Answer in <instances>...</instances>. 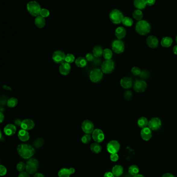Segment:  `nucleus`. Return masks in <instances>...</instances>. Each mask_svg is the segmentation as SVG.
<instances>
[{
    "instance_id": "obj_1",
    "label": "nucleus",
    "mask_w": 177,
    "mask_h": 177,
    "mask_svg": "<svg viewBox=\"0 0 177 177\" xmlns=\"http://www.w3.org/2000/svg\"><path fill=\"white\" fill-rule=\"evenodd\" d=\"M19 155L24 159H30L35 153V150L32 145L28 144H21L17 148Z\"/></svg>"
},
{
    "instance_id": "obj_2",
    "label": "nucleus",
    "mask_w": 177,
    "mask_h": 177,
    "mask_svg": "<svg viewBox=\"0 0 177 177\" xmlns=\"http://www.w3.org/2000/svg\"><path fill=\"white\" fill-rule=\"evenodd\" d=\"M151 26L147 21H139L137 23L135 29L137 33L141 35H145L151 31Z\"/></svg>"
},
{
    "instance_id": "obj_3",
    "label": "nucleus",
    "mask_w": 177,
    "mask_h": 177,
    "mask_svg": "<svg viewBox=\"0 0 177 177\" xmlns=\"http://www.w3.org/2000/svg\"><path fill=\"white\" fill-rule=\"evenodd\" d=\"M27 9L28 13L33 17L39 16L42 8L40 4L36 1H30L27 5Z\"/></svg>"
},
{
    "instance_id": "obj_4",
    "label": "nucleus",
    "mask_w": 177,
    "mask_h": 177,
    "mask_svg": "<svg viewBox=\"0 0 177 177\" xmlns=\"http://www.w3.org/2000/svg\"><path fill=\"white\" fill-rule=\"evenodd\" d=\"M39 167V163L36 158H30L26 163V170L27 172L32 175L36 173Z\"/></svg>"
},
{
    "instance_id": "obj_5",
    "label": "nucleus",
    "mask_w": 177,
    "mask_h": 177,
    "mask_svg": "<svg viewBox=\"0 0 177 177\" xmlns=\"http://www.w3.org/2000/svg\"><path fill=\"white\" fill-rule=\"evenodd\" d=\"M110 20L112 21L114 24H118L122 23L124 15L121 11L117 9H114L110 12L109 15Z\"/></svg>"
},
{
    "instance_id": "obj_6",
    "label": "nucleus",
    "mask_w": 177,
    "mask_h": 177,
    "mask_svg": "<svg viewBox=\"0 0 177 177\" xmlns=\"http://www.w3.org/2000/svg\"><path fill=\"white\" fill-rule=\"evenodd\" d=\"M90 78L94 83L100 82L103 78V72L101 69H92L90 74Z\"/></svg>"
},
{
    "instance_id": "obj_7",
    "label": "nucleus",
    "mask_w": 177,
    "mask_h": 177,
    "mask_svg": "<svg viewBox=\"0 0 177 177\" xmlns=\"http://www.w3.org/2000/svg\"><path fill=\"white\" fill-rule=\"evenodd\" d=\"M115 67V64L113 60H106L101 65V71L103 73L108 74L112 73Z\"/></svg>"
},
{
    "instance_id": "obj_8",
    "label": "nucleus",
    "mask_w": 177,
    "mask_h": 177,
    "mask_svg": "<svg viewBox=\"0 0 177 177\" xmlns=\"http://www.w3.org/2000/svg\"><path fill=\"white\" fill-rule=\"evenodd\" d=\"M120 149V144L117 140H111L106 145V150L110 154L117 153Z\"/></svg>"
},
{
    "instance_id": "obj_9",
    "label": "nucleus",
    "mask_w": 177,
    "mask_h": 177,
    "mask_svg": "<svg viewBox=\"0 0 177 177\" xmlns=\"http://www.w3.org/2000/svg\"><path fill=\"white\" fill-rule=\"evenodd\" d=\"M112 48L115 53L117 54H120L123 53L125 50V45L123 41L121 40H115L112 43Z\"/></svg>"
},
{
    "instance_id": "obj_10",
    "label": "nucleus",
    "mask_w": 177,
    "mask_h": 177,
    "mask_svg": "<svg viewBox=\"0 0 177 177\" xmlns=\"http://www.w3.org/2000/svg\"><path fill=\"white\" fill-rule=\"evenodd\" d=\"M65 53L62 51H56L52 54V60L55 63L61 64L65 62Z\"/></svg>"
},
{
    "instance_id": "obj_11",
    "label": "nucleus",
    "mask_w": 177,
    "mask_h": 177,
    "mask_svg": "<svg viewBox=\"0 0 177 177\" xmlns=\"http://www.w3.org/2000/svg\"><path fill=\"white\" fill-rule=\"evenodd\" d=\"M82 130L85 134H90L94 130V125L90 120H86L82 123Z\"/></svg>"
},
{
    "instance_id": "obj_12",
    "label": "nucleus",
    "mask_w": 177,
    "mask_h": 177,
    "mask_svg": "<svg viewBox=\"0 0 177 177\" xmlns=\"http://www.w3.org/2000/svg\"><path fill=\"white\" fill-rule=\"evenodd\" d=\"M92 138L96 142H102L105 139L104 133L100 129H95L92 133Z\"/></svg>"
},
{
    "instance_id": "obj_13",
    "label": "nucleus",
    "mask_w": 177,
    "mask_h": 177,
    "mask_svg": "<svg viewBox=\"0 0 177 177\" xmlns=\"http://www.w3.org/2000/svg\"><path fill=\"white\" fill-rule=\"evenodd\" d=\"M147 88V84L145 81L143 80H137L134 81V91L141 93L145 91Z\"/></svg>"
},
{
    "instance_id": "obj_14",
    "label": "nucleus",
    "mask_w": 177,
    "mask_h": 177,
    "mask_svg": "<svg viewBox=\"0 0 177 177\" xmlns=\"http://www.w3.org/2000/svg\"><path fill=\"white\" fill-rule=\"evenodd\" d=\"M162 125V121L159 117H153L152 118L148 123V127L151 130H158Z\"/></svg>"
},
{
    "instance_id": "obj_15",
    "label": "nucleus",
    "mask_w": 177,
    "mask_h": 177,
    "mask_svg": "<svg viewBox=\"0 0 177 177\" xmlns=\"http://www.w3.org/2000/svg\"><path fill=\"white\" fill-rule=\"evenodd\" d=\"M75 170L74 168H63L58 172V175L59 177H70L71 175L74 173Z\"/></svg>"
},
{
    "instance_id": "obj_16",
    "label": "nucleus",
    "mask_w": 177,
    "mask_h": 177,
    "mask_svg": "<svg viewBox=\"0 0 177 177\" xmlns=\"http://www.w3.org/2000/svg\"><path fill=\"white\" fill-rule=\"evenodd\" d=\"M146 42L147 46L151 48H156L159 46V39L154 35L149 36L147 37Z\"/></svg>"
},
{
    "instance_id": "obj_17",
    "label": "nucleus",
    "mask_w": 177,
    "mask_h": 177,
    "mask_svg": "<svg viewBox=\"0 0 177 177\" xmlns=\"http://www.w3.org/2000/svg\"><path fill=\"white\" fill-rule=\"evenodd\" d=\"M34 126H35V124L34 121L30 119H27L22 121L21 127L23 130H29L33 129Z\"/></svg>"
},
{
    "instance_id": "obj_18",
    "label": "nucleus",
    "mask_w": 177,
    "mask_h": 177,
    "mask_svg": "<svg viewBox=\"0 0 177 177\" xmlns=\"http://www.w3.org/2000/svg\"><path fill=\"white\" fill-rule=\"evenodd\" d=\"M71 69V66L70 64L65 62L60 65L59 71L61 74L64 76H67L70 72Z\"/></svg>"
},
{
    "instance_id": "obj_19",
    "label": "nucleus",
    "mask_w": 177,
    "mask_h": 177,
    "mask_svg": "<svg viewBox=\"0 0 177 177\" xmlns=\"http://www.w3.org/2000/svg\"><path fill=\"white\" fill-rule=\"evenodd\" d=\"M141 136L142 139L145 141H149L151 139L152 136V133L151 129L148 127H146L145 128L142 129L141 130Z\"/></svg>"
},
{
    "instance_id": "obj_20",
    "label": "nucleus",
    "mask_w": 177,
    "mask_h": 177,
    "mask_svg": "<svg viewBox=\"0 0 177 177\" xmlns=\"http://www.w3.org/2000/svg\"><path fill=\"white\" fill-rule=\"evenodd\" d=\"M16 127L13 124H8L6 125L4 128V134L8 136H11L16 132Z\"/></svg>"
},
{
    "instance_id": "obj_21",
    "label": "nucleus",
    "mask_w": 177,
    "mask_h": 177,
    "mask_svg": "<svg viewBox=\"0 0 177 177\" xmlns=\"http://www.w3.org/2000/svg\"><path fill=\"white\" fill-rule=\"evenodd\" d=\"M120 84L122 87L124 89H128L131 87L132 85V79L129 77H125L121 79Z\"/></svg>"
},
{
    "instance_id": "obj_22",
    "label": "nucleus",
    "mask_w": 177,
    "mask_h": 177,
    "mask_svg": "<svg viewBox=\"0 0 177 177\" xmlns=\"http://www.w3.org/2000/svg\"><path fill=\"white\" fill-rule=\"evenodd\" d=\"M18 137L19 140L23 142H27L30 138V135L28 130L21 129L18 133Z\"/></svg>"
},
{
    "instance_id": "obj_23",
    "label": "nucleus",
    "mask_w": 177,
    "mask_h": 177,
    "mask_svg": "<svg viewBox=\"0 0 177 177\" xmlns=\"http://www.w3.org/2000/svg\"><path fill=\"white\" fill-rule=\"evenodd\" d=\"M115 34L118 39L121 40L125 37L126 35V31L125 30V28H123L122 26H119L116 29Z\"/></svg>"
},
{
    "instance_id": "obj_24",
    "label": "nucleus",
    "mask_w": 177,
    "mask_h": 177,
    "mask_svg": "<svg viewBox=\"0 0 177 177\" xmlns=\"http://www.w3.org/2000/svg\"><path fill=\"white\" fill-rule=\"evenodd\" d=\"M34 24L37 28L39 29H42L45 26L46 24V21L44 18L42 17L41 16H38L36 17L34 20Z\"/></svg>"
},
{
    "instance_id": "obj_25",
    "label": "nucleus",
    "mask_w": 177,
    "mask_h": 177,
    "mask_svg": "<svg viewBox=\"0 0 177 177\" xmlns=\"http://www.w3.org/2000/svg\"><path fill=\"white\" fill-rule=\"evenodd\" d=\"M112 172L116 177H119L123 175L124 168L121 165H116L112 168Z\"/></svg>"
},
{
    "instance_id": "obj_26",
    "label": "nucleus",
    "mask_w": 177,
    "mask_h": 177,
    "mask_svg": "<svg viewBox=\"0 0 177 177\" xmlns=\"http://www.w3.org/2000/svg\"><path fill=\"white\" fill-rule=\"evenodd\" d=\"M75 63L77 67L83 68L85 67L87 64V61L86 60V58L80 56L75 60Z\"/></svg>"
},
{
    "instance_id": "obj_27",
    "label": "nucleus",
    "mask_w": 177,
    "mask_h": 177,
    "mask_svg": "<svg viewBox=\"0 0 177 177\" xmlns=\"http://www.w3.org/2000/svg\"><path fill=\"white\" fill-rule=\"evenodd\" d=\"M172 43H173V40L172 38L168 36H166L163 38L160 44L163 47L168 48L172 46Z\"/></svg>"
},
{
    "instance_id": "obj_28",
    "label": "nucleus",
    "mask_w": 177,
    "mask_h": 177,
    "mask_svg": "<svg viewBox=\"0 0 177 177\" xmlns=\"http://www.w3.org/2000/svg\"><path fill=\"white\" fill-rule=\"evenodd\" d=\"M134 4L135 8L140 10L144 9L147 5L145 0H134Z\"/></svg>"
},
{
    "instance_id": "obj_29",
    "label": "nucleus",
    "mask_w": 177,
    "mask_h": 177,
    "mask_svg": "<svg viewBox=\"0 0 177 177\" xmlns=\"http://www.w3.org/2000/svg\"><path fill=\"white\" fill-rule=\"evenodd\" d=\"M90 149L93 153L95 154H98L100 153L101 151L102 150V147L100 145L98 142H94L93 144H91L90 147Z\"/></svg>"
},
{
    "instance_id": "obj_30",
    "label": "nucleus",
    "mask_w": 177,
    "mask_h": 177,
    "mask_svg": "<svg viewBox=\"0 0 177 177\" xmlns=\"http://www.w3.org/2000/svg\"><path fill=\"white\" fill-rule=\"evenodd\" d=\"M137 123H138V125L139 127L141 128V129H144L148 126L149 121L147 119V117H140L138 119Z\"/></svg>"
},
{
    "instance_id": "obj_31",
    "label": "nucleus",
    "mask_w": 177,
    "mask_h": 177,
    "mask_svg": "<svg viewBox=\"0 0 177 177\" xmlns=\"http://www.w3.org/2000/svg\"><path fill=\"white\" fill-rule=\"evenodd\" d=\"M103 50L101 47L100 46H97L93 48V54L95 58H99L103 55Z\"/></svg>"
},
{
    "instance_id": "obj_32",
    "label": "nucleus",
    "mask_w": 177,
    "mask_h": 177,
    "mask_svg": "<svg viewBox=\"0 0 177 177\" xmlns=\"http://www.w3.org/2000/svg\"><path fill=\"white\" fill-rule=\"evenodd\" d=\"M128 172L131 175L133 176L137 175L139 172V168L136 165H132L129 167Z\"/></svg>"
},
{
    "instance_id": "obj_33",
    "label": "nucleus",
    "mask_w": 177,
    "mask_h": 177,
    "mask_svg": "<svg viewBox=\"0 0 177 177\" xmlns=\"http://www.w3.org/2000/svg\"><path fill=\"white\" fill-rule=\"evenodd\" d=\"M18 104V99L14 97H11L8 99L7 102V105L9 108H14Z\"/></svg>"
},
{
    "instance_id": "obj_34",
    "label": "nucleus",
    "mask_w": 177,
    "mask_h": 177,
    "mask_svg": "<svg viewBox=\"0 0 177 177\" xmlns=\"http://www.w3.org/2000/svg\"><path fill=\"white\" fill-rule=\"evenodd\" d=\"M132 16L135 19L139 21L141 20L143 18L144 16V14L142 13L140 9H137L135 10L134 13L132 14Z\"/></svg>"
},
{
    "instance_id": "obj_35",
    "label": "nucleus",
    "mask_w": 177,
    "mask_h": 177,
    "mask_svg": "<svg viewBox=\"0 0 177 177\" xmlns=\"http://www.w3.org/2000/svg\"><path fill=\"white\" fill-rule=\"evenodd\" d=\"M103 55L106 60H111L113 56V53L110 49H105L103 51Z\"/></svg>"
},
{
    "instance_id": "obj_36",
    "label": "nucleus",
    "mask_w": 177,
    "mask_h": 177,
    "mask_svg": "<svg viewBox=\"0 0 177 177\" xmlns=\"http://www.w3.org/2000/svg\"><path fill=\"white\" fill-rule=\"evenodd\" d=\"M133 23L134 22H133L132 19L128 17H124L123 19V21H122V23L125 26H127V27L132 26Z\"/></svg>"
},
{
    "instance_id": "obj_37",
    "label": "nucleus",
    "mask_w": 177,
    "mask_h": 177,
    "mask_svg": "<svg viewBox=\"0 0 177 177\" xmlns=\"http://www.w3.org/2000/svg\"><path fill=\"white\" fill-rule=\"evenodd\" d=\"M75 61V56L72 53H68L65 56V62L69 64L72 63Z\"/></svg>"
},
{
    "instance_id": "obj_38",
    "label": "nucleus",
    "mask_w": 177,
    "mask_h": 177,
    "mask_svg": "<svg viewBox=\"0 0 177 177\" xmlns=\"http://www.w3.org/2000/svg\"><path fill=\"white\" fill-rule=\"evenodd\" d=\"M91 140V136L88 134H85L82 136L81 141L84 144H87L90 142Z\"/></svg>"
},
{
    "instance_id": "obj_39",
    "label": "nucleus",
    "mask_w": 177,
    "mask_h": 177,
    "mask_svg": "<svg viewBox=\"0 0 177 177\" xmlns=\"http://www.w3.org/2000/svg\"><path fill=\"white\" fill-rule=\"evenodd\" d=\"M26 164H24L23 162H19L16 166L17 170L20 172H24V170L26 169Z\"/></svg>"
},
{
    "instance_id": "obj_40",
    "label": "nucleus",
    "mask_w": 177,
    "mask_h": 177,
    "mask_svg": "<svg viewBox=\"0 0 177 177\" xmlns=\"http://www.w3.org/2000/svg\"><path fill=\"white\" fill-rule=\"evenodd\" d=\"M50 15V12L49 10L46 8H42L40 13V16H41L43 18H47Z\"/></svg>"
},
{
    "instance_id": "obj_41",
    "label": "nucleus",
    "mask_w": 177,
    "mask_h": 177,
    "mask_svg": "<svg viewBox=\"0 0 177 177\" xmlns=\"http://www.w3.org/2000/svg\"><path fill=\"white\" fill-rule=\"evenodd\" d=\"M43 144H44V140L41 138H37L34 142V146L37 148H40L41 147H42Z\"/></svg>"
},
{
    "instance_id": "obj_42",
    "label": "nucleus",
    "mask_w": 177,
    "mask_h": 177,
    "mask_svg": "<svg viewBox=\"0 0 177 177\" xmlns=\"http://www.w3.org/2000/svg\"><path fill=\"white\" fill-rule=\"evenodd\" d=\"M131 73L134 76H139L141 73V71L139 67L134 66V67H132V69H131Z\"/></svg>"
},
{
    "instance_id": "obj_43",
    "label": "nucleus",
    "mask_w": 177,
    "mask_h": 177,
    "mask_svg": "<svg viewBox=\"0 0 177 177\" xmlns=\"http://www.w3.org/2000/svg\"><path fill=\"white\" fill-rule=\"evenodd\" d=\"M119 158V156L118 153H114V154H111L110 155V160L113 162H117Z\"/></svg>"
},
{
    "instance_id": "obj_44",
    "label": "nucleus",
    "mask_w": 177,
    "mask_h": 177,
    "mask_svg": "<svg viewBox=\"0 0 177 177\" xmlns=\"http://www.w3.org/2000/svg\"><path fill=\"white\" fill-rule=\"evenodd\" d=\"M6 173H7L6 168L4 165H0V175L4 176V175H6Z\"/></svg>"
},
{
    "instance_id": "obj_45",
    "label": "nucleus",
    "mask_w": 177,
    "mask_h": 177,
    "mask_svg": "<svg viewBox=\"0 0 177 177\" xmlns=\"http://www.w3.org/2000/svg\"><path fill=\"white\" fill-rule=\"evenodd\" d=\"M140 76L141 78L147 79L150 76V73L147 71H142L140 74Z\"/></svg>"
},
{
    "instance_id": "obj_46",
    "label": "nucleus",
    "mask_w": 177,
    "mask_h": 177,
    "mask_svg": "<svg viewBox=\"0 0 177 177\" xmlns=\"http://www.w3.org/2000/svg\"><path fill=\"white\" fill-rule=\"evenodd\" d=\"M86 60L88 62L93 61V60L95 59V56H93V53H88L87 54H86V56H85Z\"/></svg>"
},
{
    "instance_id": "obj_47",
    "label": "nucleus",
    "mask_w": 177,
    "mask_h": 177,
    "mask_svg": "<svg viewBox=\"0 0 177 177\" xmlns=\"http://www.w3.org/2000/svg\"><path fill=\"white\" fill-rule=\"evenodd\" d=\"M132 92L131 91H127L124 94V97H125V99L126 100H129L131 98V97H132Z\"/></svg>"
},
{
    "instance_id": "obj_48",
    "label": "nucleus",
    "mask_w": 177,
    "mask_h": 177,
    "mask_svg": "<svg viewBox=\"0 0 177 177\" xmlns=\"http://www.w3.org/2000/svg\"><path fill=\"white\" fill-rule=\"evenodd\" d=\"M18 177H30V176L29 175V173L27 172H23L19 173Z\"/></svg>"
},
{
    "instance_id": "obj_49",
    "label": "nucleus",
    "mask_w": 177,
    "mask_h": 177,
    "mask_svg": "<svg viewBox=\"0 0 177 177\" xmlns=\"http://www.w3.org/2000/svg\"><path fill=\"white\" fill-rule=\"evenodd\" d=\"M147 5L148 6L153 5L155 3V0H145Z\"/></svg>"
},
{
    "instance_id": "obj_50",
    "label": "nucleus",
    "mask_w": 177,
    "mask_h": 177,
    "mask_svg": "<svg viewBox=\"0 0 177 177\" xmlns=\"http://www.w3.org/2000/svg\"><path fill=\"white\" fill-rule=\"evenodd\" d=\"M114 175L113 173H112V172H106L105 173L104 177H114Z\"/></svg>"
},
{
    "instance_id": "obj_51",
    "label": "nucleus",
    "mask_w": 177,
    "mask_h": 177,
    "mask_svg": "<svg viewBox=\"0 0 177 177\" xmlns=\"http://www.w3.org/2000/svg\"><path fill=\"white\" fill-rule=\"evenodd\" d=\"M22 121L21 120L19 119H17L15 120V125H17V126H21V122H22Z\"/></svg>"
},
{
    "instance_id": "obj_52",
    "label": "nucleus",
    "mask_w": 177,
    "mask_h": 177,
    "mask_svg": "<svg viewBox=\"0 0 177 177\" xmlns=\"http://www.w3.org/2000/svg\"><path fill=\"white\" fill-rule=\"evenodd\" d=\"M162 177H175L174 175L170 173H164Z\"/></svg>"
},
{
    "instance_id": "obj_53",
    "label": "nucleus",
    "mask_w": 177,
    "mask_h": 177,
    "mask_svg": "<svg viewBox=\"0 0 177 177\" xmlns=\"http://www.w3.org/2000/svg\"><path fill=\"white\" fill-rule=\"evenodd\" d=\"M34 177H45V176L43 175V173L37 172V173H35Z\"/></svg>"
},
{
    "instance_id": "obj_54",
    "label": "nucleus",
    "mask_w": 177,
    "mask_h": 177,
    "mask_svg": "<svg viewBox=\"0 0 177 177\" xmlns=\"http://www.w3.org/2000/svg\"><path fill=\"white\" fill-rule=\"evenodd\" d=\"M96 58V59H95L93 60V63L96 64V65H99V64H100V60L98 59H97V58Z\"/></svg>"
},
{
    "instance_id": "obj_55",
    "label": "nucleus",
    "mask_w": 177,
    "mask_h": 177,
    "mask_svg": "<svg viewBox=\"0 0 177 177\" xmlns=\"http://www.w3.org/2000/svg\"><path fill=\"white\" fill-rule=\"evenodd\" d=\"M0 120H1V123H2L4 120V116L2 112H0Z\"/></svg>"
},
{
    "instance_id": "obj_56",
    "label": "nucleus",
    "mask_w": 177,
    "mask_h": 177,
    "mask_svg": "<svg viewBox=\"0 0 177 177\" xmlns=\"http://www.w3.org/2000/svg\"><path fill=\"white\" fill-rule=\"evenodd\" d=\"M3 87L4 89L6 90H8V91H11L12 90V89L8 86H4Z\"/></svg>"
},
{
    "instance_id": "obj_57",
    "label": "nucleus",
    "mask_w": 177,
    "mask_h": 177,
    "mask_svg": "<svg viewBox=\"0 0 177 177\" xmlns=\"http://www.w3.org/2000/svg\"><path fill=\"white\" fill-rule=\"evenodd\" d=\"M173 52L174 54L177 55V45H175V46L173 47Z\"/></svg>"
},
{
    "instance_id": "obj_58",
    "label": "nucleus",
    "mask_w": 177,
    "mask_h": 177,
    "mask_svg": "<svg viewBox=\"0 0 177 177\" xmlns=\"http://www.w3.org/2000/svg\"><path fill=\"white\" fill-rule=\"evenodd\" d=\"M134 177H145L144 175H140V174H139L138 173V175H135L134 176Z\"/></svg>"
},
{
    "instance_id": "obj_59",
    "label": "nucleus",
    "mask_w": 177,
    "mask_h": 177,
    "mask_svg": "<svg viewBox=\"0 0 177 177\" xmlns=\"http://www.w3.org/2000/svg\"><path fill=\"white\" fill-rule=\"evenodd\" d=\"M175 41H176V42H177V37H176V38H175Z\"/></svg>"
}]
</instances>
